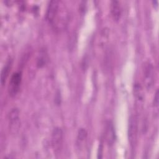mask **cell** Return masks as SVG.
<instances>
[{
	"label": "cell",
	"instance_id": "1",
	"mask_svg": "<svg viewBox=\"0 0 159 159\" xmlns=\"http://www.w3.org/2000/svg\"><path fill=\"white\" fill-rule=\"evenodd\" d=\"M22 81V74L20 72H15L11 76L8 86V93L9 96L14 97L16 96L19 91Z\"/></svg>",
	"mask_w": 159,
	"mask_h": 159
},
{
	"label": "cell",
	"instance_id": "4",
	"mask_svg": "<svg viewBox=\"0 0 159 159\" xmlns=\"http://www.w3.org/2000/svg\"><path fill=\"white\" fill-rule=\"evenodd\" d=\"M59 1L53 0L49 2L46 13V19L49 23L53 24L58 12Z\"/></svg>",
	"mask_w": 159,
	"mask_h": 159
},
{
	"label": "cell",
	"instance_id": "3",
	"mask_svg": "<svg viewBox=\"0 0 159 159\" xmlns=\"http://www.w3.org/2000/svg\"><path fill=\"white\" fill-rule=\"evenodd\" d=\"M143 74L145 87L148 90H150L153 87L154 83V68L151 63L147 62L145 63Z\"/></svg>",
	"mask_w": 159,
	"mask_h": 159
},
{
	"label": "cell",
	"instance_id": "5",
	"mask_svg": "<svg viewBox=\"0 0 159 159\" xmlns=\"http://www.w3.org/2000/svg\"><path fill=\"white\" fill-rule=\"evenodd\" d=\"M105 139L107 143L111 146L114 144L115 142L116 135V132L113 123L109 120L106 124L105 127Z\"/></svg>",
	"mask_w": 159,
	"mask_h": 159
},
{
	"label": "cell",
	"instance_id": "11",
	"mask_svg": "<svg viewBox=\"0 0 159 159\" xmlns=\"http://www.w3.org/2000/svg\"><path fill=\"white\" fill-rule=\"evenodd\" d=\"M47 61V54L45 50H42L40 52V53L38 56L37 58V66L39 68L43 67V66H45V65L46 64Z\"/></svg>",
	"mask_w": 159,
	"mask_h": 159
},
{
	"label": "cell",
	"instance_id": "8",
	"mask_svg": "<svg viewBox=\"0 0 159 159\" xmlns=\"http://www.w3.org/2000/svg\"><path fill=\"white\" fill-rule=\"evenodd\" d=\"M111 13L113 19L117 21L121 16V7L117 1H112L111 3Z\"/></svg>",
	"mask_w": 159,
	"mask_h": 159
},
{
	"label": "cell",
	"instance_id": "10",
	"mask_svg": "<svg viewBox=\"0 0 159 159\" xmlns=\"http://www.w3.org/2000/svg\"><path fill=\"white\" fill-rule=\"evenodd\" d=\"M134 92L136 99L139 102H143L144 99V93L143 88L139 83H137L135 84L134 88Z\"/></svg>",
	"mask_w": 159,
	"mask_h": 159
},
{
	"label": "cell",
	"instance_id": "12",
	"mask_svg": "<svg viewBox=\"0 0 159 159\" xmlns=\"http://www.w3.org/2000/svg\"><path fill=\"white\" fill-rule=\"evenodd\" d=\"M87 137V132L85 129L81 128L78 130V135H77V144L78 145H81Z\"/></svg>",
	"mask_w": 159,
	"mask_h": 159
},
{
	"label": "cell",
	"instance_id": "7",
	"mask_svg": "<svg viewBox=\"0 0 159 159\" xmlns=\"http://www.w3.org/2000/svg\"><path fill=\"white\" fill-rule=\"evenodd\" d=\"M20 122V112L17 107L12 108L9 114V123L12 130H16Z\"/></svg>",
	"mask_w": 159,
	"mask_h": 159
},
{
	"label": "cell",
	"instance_id": "2",
	"mask_svg": "<svg viewBox=\"0 0 159 159\" xmlns=\"http://www.w3.org/2000/svg\"><path fill=\"white\" fill-rule=\"evenodd\" d=\"M63 143V132L61 128L55 127L52 133V146L55 153H59Z\"/></svg>",
	"mask_w": 159,
	"mask_h": 159
},
{
	"label": "cell",
	"instance_id": "9",
	"mask_svg": "<svg viewBox=\"0 0 159 159\" xmlns=\"http://www.w3.org/2000/svg\"><path fill=\"white\" fill-rule=\"evenodd\" d=\"M11 64H12L11 60H9L2 68V70L1 72V83L2 86H3L4 84L5 83L6 80L9 75V71L11 68Z\"/></svg>",
	"mask_w": 159,
	"mask_h": 159
},
{
	"label": "cell",
	"instance_id": "6",
	"mask_svg": "<svg viewBox=\"0 0 159 159\" xmlns=\"http://www.w3.org/2000/svg\"><path fill=\"white\" fill-rule=\"evenodd\" d=\"M137 132V125L135 118L134 116H131L129 122V129H128V137L129 140L131 145H134L135 143Z\"/></svg>",
	"mask_w": 159,
	"mask_h": 159
},
{
	"label": "cell",
	"instance_id": "13",
	"mask_svg": "<svg viewBox=\"0 0 159 159\" xmlns=\"http://www.w3.org/2000/svg\"><path fill=\"white\" fill-rule=\"evenodd\" d=\"M153 104H154V106L158 107V90L156 91V93H155V95L154 97Z\"/></svg>",
	"mask_w": 159,
	"mask_h": 159
}]
</instances>
